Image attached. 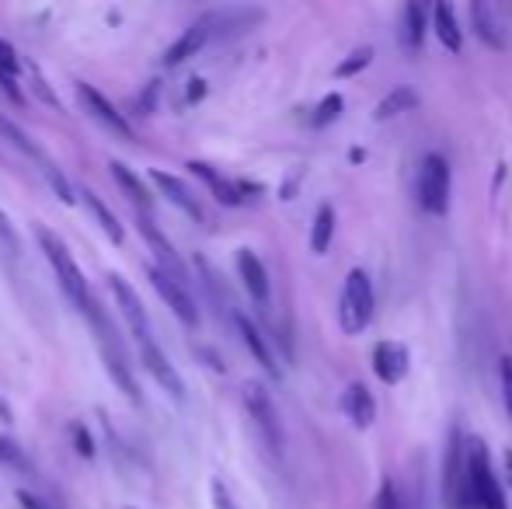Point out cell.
I'll use <instances>...</instances> for the list:
<instances>
[{
  "instance_id": "obj_1",
  "label": "cell",
  "mask_w": 512,
  "mask_h": 509,
  "mask_svg": "<svg viewBox=\"0 0 512 509\" xmlns=\"http://www.w3.org/2000/svg\"><path fill=\"white\" fill-rule=\"evenodd\" d=\"M39 245H42V252H46L49 258V265H53V272H56V279H60V286H63V293L70 297V304L77 307V311L84 314V318H91L98 328L105 332V314L98 311V304H95V297H91V290H88V279H84V272H81V265L74 262V255H70V248L63 245L60 238H56L49 227H39Z\"/></svg>"
},
{
  "instance_id": "obj_2",
  "label": "cell",
  "mask_w": 512,
  "mask_h": 509,
  "mask_svg": "<svg viewBox=\"0 0 512 509\" xmlns=\"http://www.w3.org/2000/svg\"><path fill=\"white\" fill-rule=\"evenodd\" d=\"M373 283L363 269H352L345 276V290H342V304H338V318H342L345 335H359L366 325L373 321Z\"/></svg>"
},
{
  "instance_id": "obj_3",
  "label": "cell",
  "mask_w": 512,
  "mask_h": 509,
  "mask_svg": "<svg viewBox=\"0 0 512 509\" xmlns=\"http://www.w3.org/2000/svg\"><path fill=\"white\" fill-rule=\"evenodd\" d=\"M467 482H471V496L478 509H509L502 482L492 471V457L478 440H471V447H467Z\"/></svg>"
},
{
  "instance_id": "obj_4",
  "label": "cell",
  "mask_w": 512,
  "mask_h": 509,
  "mask_svg": "<svg viewBox=\"0 0 512 509\" xmlns=\"http://www.w3.org/2000/svg\"><path fill=\"white\" fill-rule=\"evenodd\" d=\"M418 203L436 217L450 210V161L443 154H425L422 171H418Z\"/></svg>"
},
{
  "instance_id": "obj_5",
  "label": "cell",
  "mask_w": 512,
  "mask_h": 509,
  "mask_svg": "<svg viewBox=\"0 0 512 509\" xmlns=\"http://www.w3.org/2000/svg\"><path fill=\"white\" fill-rule=\"evenodd\" d=\"M244 408H248V415L255 419L258 433L265 436V443H269L272 450H283V426H279V415H276V405H272L269 391H265L262 384H244Z\"/></svg>"
},
{
  "instance_id": "obj_6",
  "label": "cell",
  "mask_w": 512,
  "mask_h": 509,
  "mask_svg": "<svg viewBox=\"0 0 512 509\" xmlns=\"http://www.w3.org/2000/svg\"><path fill=\"white\" fill-rule=\"evenodd\" d=\"M147 276H150V286L161 293L164 304L175 311V318L182 321L185 328H199V307H196V300L189 297V290H185L182 283H175L168 272L157 269V265H147Z\"/></svg>"
},
{
  "instance_id": "obj_7",
  "label": "cell",
  "mask_w": 512,
  "mask_h": 509,
  "mask_svg": "<svg viewBox=\"0 0 512 509\" xmlns=\"http://www.w3.org/2000/svg\"><path fill=\"white\" fill-rule=\"evenodd\" d=\"M77 98H81V105L88 109V116L98 119L108 133H115L119 140H129V143L136 140V133H133V126L126 123V116H122V112L115 109V105L108 102L98 88H91V84H77Z\"/></svg>"
},
{
  "instance_id": "obj_8",
  "label": "cell",
  "mask_w": 512,
  "mask_h": 509,
  "mask_svg": "<svg viewBox=\"0 0 512 509\" xmlns=\"http://www.w3.org/2000/svg\"><path fill=\"white\" fill-rule=\"evenodd\" d=\"M136 346H140L143 370H147V374L154 377L157 387H161V391H168L175 401H185V381H182V374H178V370L171 367L168 356L161 353V346H157L154 339H143V342H136Z\"/></svg>"
},
{
  "instance_id": "obj_9",
  "label": "cell",
  "mask_w": 512,
  "mask_h": 509,
  "mask_svg": "<svg viewBox=\"0 0 512 509\" xmlns=\"http://www.w3.org/2000/svg\"><path fill=\"white\" fill-rule=\"evenodd\" d=\"M108 290L115 293V307H119V311H122V318H126L129 332L136 335V342H143V339H154V335H150L147 311H143V300L136 297V290L126 283V279L119 276V272H112V276H108Z\"/></svg>"
},
{
  "instance_id": "obj_10",
  "label": "cell",
  "mask_w": 512,
  "mask_h": 509,
  "mask_svg": "<svg viewBox=\"0 0 512 509\" xmlns=\"http://www.w3.org/2000/svg\"><path fill=\"white\" fill-rule=\"evenodd\" d=\"M140 234H143V241L150 245V252L157 255V269L168 272V276L175 279V283H182V286H185V279H189V269H185L182 255L175 252V245H171V241L164 238V234L154 227V220H150V217H140Z\"/></svg>"
},
{
  "instance_id": "obj_11",
  "label": "cell",
  "mask_w": 512,
  "mask_h": 509,
  "mask_svg": "<svg viewBox=\"0 0 512 509\" xmlns=\"http://www.w3.org/2000/svg\"><path fill=\"white\" fill-rule=\"evenodd\" d=\"M408 367H411V353H408V346H401V342H380V346L373 349V374H377L384 384L405 381Z\"/></svg>"
},
{
  "instance_id": "obj_12",
  "label": "cell",
  "mask_w": 512,
  "mask_h": 509,
  "mask_svg": "<svg viewBox=\"0 0 512 509\" xmlns=\"http://www.w3.org/2000/svg\"><path fill=\"white\" fill-rule=\"evenodd\" d=\"M237 272H241V279H244V290L251 293V300L255 304H269V272H265V265H262V258H258L251 248H241L237 252Z\"/></svg>"
},
{
  "instance_id": "obj_13",
  "label": "cell",
  "mask_w": 512,
  "mask_h": 509,
  "mask_svg": "<svg viewBox=\"0 0 512 509\" xmlns=\"http://www.w3.org/2000/svg\"><path fill=\"white\" fill-rule=\"evenodd\" d=\"M150 182H154L157 189H161L164 196H168L171 203H175L178 210L185 213V217H192V220H203V206H199V199L192 196V189L182 182V178L168 175V171H150Z\"/></svg>"
},
{
  "instance_id": "obj_14",
  "label": "cell",
  "mask_w": 512,
  "mask_h": 509,
  "mask_svg": "<svg viewBox=\"0 0 512 509\" xmlns=\"http://www.w3.org/2000/svg\"><path fill=\"white\" fill-rule=\"evenodd\" d=\"M342 412L349 415V422L356 429H370L377 419V401H373L370 387L366 384H349L342 394Z\"/></svg>"
},
{
  "instance_id": "obj_15",
  "label": "cell",
  "mask_w": 512,
  "mask_h": 509,
  "mask_svg": "<svg viewBox=\"0 0 512 509\" xmlns=\"http://www.w3.org/2000/svg\"><path fill=\"white\" fill-rule=\"evenodd\" d=\"M258 18H262V11H255V7H230V11L206 14L203 21L209 25V39H213V35H241V32H248Z\"/></svg>"
},
{
  "instance_id": "obj_16",
  "label": "cell",
  "mask_w": 512,
  "mask_h": 509,
  "mask_svg": "<svg viewBox=\"0 0 512 509\" xmlns=\"http://www.w3.org/2000/svg\"><path fill=\"white\" fill-rule=\"evenodd\" d=\"M206 42H209V25H206V21H196V25H189L182 39H175L168 49H164V67H178V63L199 56V49H203Z\"/></svg>"
},
{
  "instance_id": "obj_17",
  "label": "cell",
  "mask_w": 512,
  "mask_h": 509,
  "mask_svg": "<svg viewBox=\"0 0 512 509\" xmlns=\"http://www.w3.org/2000/svg\"><path fill=\"white\" fill-rule=\"evenodd\" d=\"M471 21H474V32L481 35L485 46L506 49V28H502V18L492 4H471Z\"/></svg>"
},
{
  "instance_id": "obj_18",
  "label": "cell",
  "mask_w": 512,
  "mask_h": 509,
  "mask_svg": "<svg viewBox=\"0 0 512 509\" xmlns=\"http://www.w3.org/2000/svg\"><path fill=\"white\" fill-rule=\"evenodd\" d=\"M192 171H196L199 178H203V182L209 185V189H213V196L220 199L223 206H237L244 199V189H248V185H237V182H227V178L220 175V171L213 168V164H203V161H192L189 164Z\"/></svg>"
},
{
  "instance_id": "obj_19",
  "label": "cell",
  "mask_w": 512,
  "mask_h": 509,
  "mask_svg": "<svg viewBox=\"0 0 512 509\" xmlns=\"http://www.w3.org/2000/svg\"><path fill=\"white\" fill-rule=\"evenodd\" d=\"M432 28H436V39L443 42L450 53H460V49H464V28L457 25V14H453L450 4L432 7Z\"/></svg>"
},
{
  "instance_id": "obj_20",
  "label": "cell",
  "mask_w": 512,
  "mask_h": 509,
  "mask_svg": "<svg viewBox=\"0 0 512 509\" xmlns=\"http://www.w3.org/2000/svg\"><path fill=\"white\" fill-rule=\"evenodd\" d=\"M234 321H237V332H241L244 346H248V349H251V356H255V360H258V367L269 370V374L276 377L279 370H276V363H272V353H269V346H265L262 332H258V328H255V321H251L248 314H241V311L234 314Z\"/></svg>"
},
{
  "instance_id": "obj_21",
  "label": "cell",
  "mask_w": 512,
  "mask_h": 509,
  "mask_svg": "<svg viewBox=\"0 0 512 509\" xmlns=\"http://www.w3.org/2000/svg\"><path fill=\"white\" fill-rule=\"evenodd\" d=\"M425 7L422 4H408L405 18H401V49L405 53H418L425 42Z\"/></svg>"
},
{
  "instance_id": "obj_22",
  "label": "cell",
  "mask_w": 512,
  "mask_h": 509,
  "mask_svg": "<svg viewBox=\"0 0 512 509\" xmlns=\"http://www.w3.org/2000/svg\"><path fill=\"white\" fill-rule=\"evenodd\" d=\"M112 168V178L119 182V189L126 192L129 199H133L136 206H143V210H150V192H147V185H143V178L136 175L129 164H122V161H112L108 164Z\"/></svg>"
},
{
  "instance_id": "obj_23",
  "label": "cell",
  "mask_w": 512,
  "mask_h": 509,
  "mask_svg": "<svg viewBox=\"0 0 512 509\" xmlns=\"http://www.w3.org/2000/svg\"><path fill=\"white\" fill-rule=\"evenodd\" d=\"M102 356H105V370H108V377H112L115 384H119V391L126 394L133 405H140V387H136V381H133V374H129V367H126V360H122V353L119 349H102Z\"/></svg>"
},
{
  "instance_id": "obj_24",
  "label": "cell",
  "mask_w": 512,
  "mask_h": 509,
  "mask_svg": "<svg viewBox=\"0 0 512 509\" xmlns=\"http://www.w3.org/2000/svg\"><path fill=\"white\" fill-rule=\"evenodd\" d=\"M418 105V95L411 88H394L391 95L384 98V102L373 109V119L377 123H387V119H398L401 112H408V109H415Z\"/></svg>"
},
{
  "instance_id": "obj_25",
  "label": "cell",
  "mask_w": 512,
  "mask_h": 509,
  "mask_svg": "<svg viewBox=\"0 0 512 509\" xmlns=\"http://www.w3.org/2000/svg\"><path fill=\"white\" fill-rule=\"evenodd\" d=\"M331 238H335V210L324 203L321 210H317V217H314V227H310V248H314V255L328 252Z\"/></svg>"
},
{
  "instance_id": "obj_26",
  "label": "cell",
  "mask_w": 512,
  "mask_h": 509,
  "mask_svg": "<svg viewBox=\"0 0 512 509\" xmlns=\"http://www.w3.org/2000/svg\"><path fill=\"white\" fill-rule=\"evenodd\" d=\"M81 199H84V206H88V210L95 213L98 227H102V231L108 234V238L115 241V245H122V224H119V220H115V213L108 210V206H105L102 199H98L91 189H84V192H81Z\"/></svg>"
},
{
  "instance_id": "obj_27",
  "label": "cell",
  "mask_w": 512,
  "mask_h": 509,
  "mask_svg": "<svg viewBox=\"0 0 512 509\" xmlns=\"http://www.w3.org/2000/svg\"><path fill=\"white\" fill-rule=\"evenodd\" d=\"M342 109H345L342 95H335V91H331V95H324L321 102H317V109H314V116H310V123H314L317 129H321V126H331L338 116H342Z\"/></svg>"
},
{
  "instance_id": "obj_28",
  "label": "cell",
  "mask_w": 512,
  "mask_h": 509,
  "mask_svg": "<svg viewBox=\"0 0 512 509\" xmlns=\"http://www.w3.org/2000/svg\"><path fill=\"white\" fill-rule=\"evenodd\" d=\"M373 63V49L370 46H363V49H356V53H349L342 63L335 67V77L338 81H345V77H356L359 70H366Z\"/></svg>"
},
{
  "instance_id": "obj_29",
  "label": "cell",
  "mask_w": 512,
  "mask_h": 509,
  "mask_svg": "<svg viewBox=\"0 0 512 509\" xmlns=\"http://www.w3.org/2000/svg\"><path fill=\"white\" fill-rule=\"evenodd\" d=\"M0 140H7V143H11V147H18L21 154H28V157H39V150H35V143L28 140V136L21 133V129L14 126L7 116H0Z\"/></svg>"
},
{
  "instance_id": "obj_30",
  "label": "cell",
  "mask_w": 512,
  "mask_h": 509,
  "mask_svg": "<svg viewBox=\"0 0 512 509\" xmlns=\"http://www.w3.org/2000/svg\"><path fill=\"white\" fill-rule=\"evenodd\" d=\"M373 509H408L405 496H401L398 485H394V478H384V485H380L377 496H373Z\"/></svg>"
},
{
  "instance_id": "obj_31",
  "label": "cell",
  "mask_w": 512,
  "mask_h": 509,
  "mask_svg": "<svg viewBox=\"0 0 512 509\" xmlns=\"http://www.w3.org/2000/svg\"><path fill=\"white\" fill-rule=\"evenodd\" d=\"M21 67L28 70V77H32V88H35V95L42 98V102L49 105V109H60V98L53 95V88H49V81L42 77V70L35 67V63H21Z\"/></svg>"
},
{
  "instance_id": "obj_32",
  "label": "cell",
  "mask_w": 512,
  "mask_h": 509,
  "mask_svg": "<svg viewBox=\"0 0 512 509\" xmlns=\"http://www.w3.org/2000/svg\"><path fill=\"white\" fill-rule=\"evenodd\" d=\"M0 464H7V468H25V450L4 433H0Z\"/></svg>"
},
{
  "instance_id": "obj_33",
  "label": "cell",
  "mask_w": 512,
  "mask_h": 509,
  "mask_svg": "<svg viewBox=\"0 0 512 509\" xmlns=\"http://www.w3.org/2000/svg\"><path fill=\"white\" fill-rule=\"evenodd\" d=\"M18 70H21V56L14 53V46L11 42H4L0 39V77H18Z\"/></svg>"
},
{
  "instance_id": "obj_34",
  "label": "cell",
  "mask_w": 512,
  "mask_h": 509,
  "mask_svg": "<svg viewBox=\"0 0 512 509\" xmlns=\"http://www.w3.org/2000/svg\"><path fill=\"white\" fill-rule=\"evenodd\" d=\"M0 245L7 248V252H18L21 248V241H18V231H14V224H11V217H7L4 210H0Z\"/></svg>"
},
{
  "instance_id": "obj_35",
  "label": "cell",
  "mask_w": 512,
  "mask_h": 509,
  "mask_svg": "<svg viewBox=\"0 0 512 509\" xmlns=\"http://www.w3.org/2000/svg\"><path fill=\"white\" fill-rule=\"evenodd\" d=\"M46 178L53 182V189H56V196L63 199V203H74V189H70V182L63 175H56V168L53 164H46Z\"/></svg>"
},
{
  "instance_id": "obj_36",
  "label": "cell",
  "mask_w": 512,
  "mask_h": 509,
  "mask_svg": "<svg viewBox=\"0 0 512 509\" xmlns=\"http://www.w3.org/2000/svg\"><path fill=\"white\" fill-rule=\"evenodd\" d=\"M502 394H506V408L512 419V360H502Z\"/></svg>"
},
{
  "instance_id": "obj_37",
  "label": "cell",
  "mask_w": 512,
  "mask_h": 509,
  "mask_svg": "<svg viewBox=\"0 0 512 509\" xmlns=\"http://www.w3.org/2000/svg\"><path fill=\"white\" fill-rule=\"evenodd\" d=\"M74 440H77V454H84V457L95 454V443H91V436L84 433V426H74Z\"/></svg>"
},
{
  "instance_id": "obj_38",
  "label": "cell",
  "mask_w": 512,
  "mask_h": 509,
  "mask_svg": "<svg viewBox=\"0 0 512 509\" xmlns=\"http://www.w3.org/2000/svg\"><path fill=\"white\" fill-rule=\"evenodd\" d=\"M213 499H216V509H234V506H230L227 489H223V482H213Z\"/></svg>"
},
{
  "instance_id": "obj_39",
  "label": "cell",
  "mask_w": 512,
  "mask_h": 509,
  "mask_svg": "<svg viewBox=\"0 0 512 509\" xmlns=\"http://www.w3.org/2000/svg\"><path fill=\"white\" fill-rule=\"evenodd\" d=\"M18 503H21V509H46L35 496H28V492H18Z\"/></svg>"
},
{
  "instance_id": "obj_40",
  "label": "cell",
  "mask_w": 512,
  "mask_h": 509,
  "mask_svg": "<svg viewBox=\"0 0 512 509\" xmlns=\"http://www.w3.org/2000/svg\"><path fill=\"white\" fill-rule=\"evenodd\" d=\"M206 95V81H192V88H189V102H196V98H203Z\"/></svg>"
},
{
  "instance_id": "obj_41",
  "label": "cell",
  "mask_w": 512,
  "mask_h": 509,
  "mask_svg": "<svg viewBox=\"0 0 512 509\" xmlns=\"http://www.w3.org/2000/svg\"><path fill=\"white\" fill-rule=\"evenodd\" d=\"M0 419H4V422H11V419H14L11 405H7V401H4V398H0Z\"/></svg>"
},
{
  "instance_id": "obj_42",
  "label": "cell",
  "mask_w": 512,
  "mask_h": 509,
  "mask_svg": "<svg viewBox=\"0 0 512 509\" xmlns=\"http://www.w3.org/2000/svg\"><path fill=\"white\" fill-rule=\"evenodd\" d=\"M506 471H509V482H512V450L506 454Z\"/></svg>"
}]
</instances>
